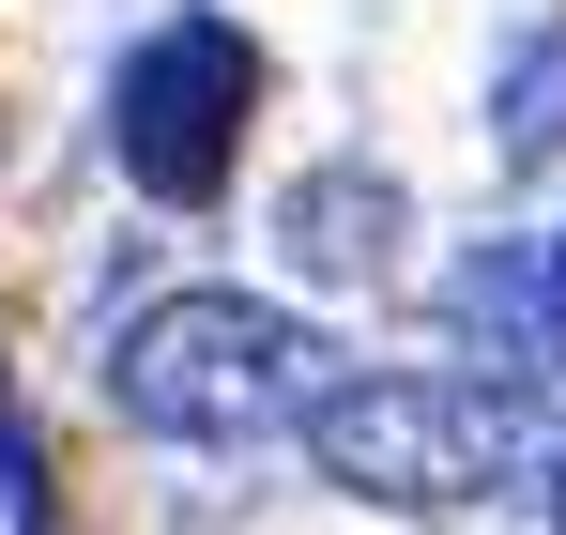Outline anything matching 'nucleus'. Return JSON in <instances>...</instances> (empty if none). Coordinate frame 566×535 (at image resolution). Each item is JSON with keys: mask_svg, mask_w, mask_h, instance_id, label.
<instances>
[{"mask_svg": "<svg viewBox=\"0 0 566 535\" xmlns=\"http://www.w3.org/2000/svg\"><path fill=\"white\" fill-rule=\"evenodd\" d=\"M353 367L322 322H291L261 291H169V306H138L123 322V353H107V398L154 429V444H291L322 398H337Z\"/></svg>", "mask_w": 566, "mask_h": 535, "instance_id": "obj_1", "label": "nucleus"}, {"mask_svg": "<svg viewBox=\"0 0 566 535\" xmlns=\"http://www.w3.org/2000/svg\"><path fill=\"white\" fill-rule=\"evenodd\" d=\"M306 459H322V490L429 521V505H490L536 459V413H521V382H337L306 413Z\"/></svg>", "mask_w": 566, "mask_h": 535, "instance_id": "obj_2", "label": "nucleus"}, {"mask_svg": "<svg viewBox=\"0 0 566 535\" xmlns=\"http://www.w3.org/2000/svg\"><path fill=\"white\" fill-rule=\"evenodd\" d=\"M245 107H261V46L230 31V15H169L154 46H123V77H107V154L138 199H169L199 214L230 154H245Z\"/></svg>", "mask_w": 566, "mask_h": 535, "instance_id": "obj_3", "label": "nucleus"}, {"mask_svg": "<svg viewBox=\"0 0 566 535\" xmlns=\"http://www.w3.org/2000/svg\"><path fill=\"white\" fill-rule=\"evenodd\" d=\"M398 230H413V199H398L382 169H353V154H337V169H306V183L276 199V245H291L306 275H337V291L398 261Z\"/></svg>", "mask_w": 566, "mask_h": 535, "instance_id": "obj_4", "label": "nucleus"}, {"mask_svg": "<svg viewBox=\"0 0 566 535\" xmlns=\"http://www.w3.org/2000/svg\"><path fill=\"white\" fill-rule=\"evenodd\" d=\"M444 322H460V353L490 367V382H536V367H552V306H536V245H474V261L444 275Z\"/></svg>", "mask_w": 566, "mask_h": 535, "instance_id": "obj_5", "label": "nucleus"}, {"mask_svg": "<svg viewBox=\"0 0 566 535\" xmlns=\"http://www.w3.org/2000/svg\"><path fill=\"white\" fill-rule=\"evenodd\" d=\"M536 306H552V353H566V245H536Z\"/></svg>", "mask_w": 566, "mask_h": 535, "instance_id": "obj_6", "label": "nucleus"}, {"mask_svg": "<svg viewBox=\"0 0 566 535\" xmlns=\"http://www.w3.org/2000/svg\"><path fill=\"white\" fill-rule=\"evenodd\" d=\"M552 505H566V459H552Z\"/></svg>", "mask_w": 566, "mask_h": 535, "instance_id": "obj_7", "label": "nucleus"}]
</instances>
